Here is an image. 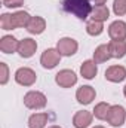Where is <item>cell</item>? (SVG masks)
I'll return each instance as SVG.
<instances>
[{
  "instance_id": "f546056e",
  "label": "cell",
  "mask_w": 126,
  "mask_h": 128,
  "mask_svg": "<svg viewBox=\"0 0 126 128\" xmlns=\"http://www.w3.org/2000/svg\"><path fill=\"white\" fill-rule=\"evenodd\" d=\"M94 128H104V127H101V125H96V127H94Z\"/></svg>"
},
{
  "instance_id": "ac0fdd59",
  "label": "cell",
  "mask_w": 126,
  "mask_h": 128,
  "mask_svg": "<svg viewBox=\"0 0 126 128\" xmlns=\"http://www.w3.org/2000/svg\"><path fill=\"white\" fill-rule=\"evenodd\" d=\"M91 15H92V20L104 22L105 20H108V16H110V10H108V8H107L105 4H95L94 8H92Z\"/></svg>"
},
{
  "instance_id": "2e32d148",
  "label": "cell",
  "mask_w": 126,
  "mask_h": 128,
  "mask_svg": "<svg viewBox=\"0 0 126 128\" xmlns=\"http://www.w3.org/2000/svg\"><path fill=\"white\" fill-rule=\"evenodd\" d=\"M46 28V21L42 16H31L28 26H27V32L31 34H40L45 32Z\"/></svg>"
},
{
  "instance_id": "5b68a950",
  "label": "cell",
  "mask_w": 126,
  "mask_h": 128,
  "mask_svg": "<svg viewBox=\"0 0 126 128\" xmlns=\"http://www.w3.org/2000/svg\"><path fill=\"white\" fill-rule=\"evenodd\" d=\"M61 61V54L58 52V49H54V48H49V49H45L42 57H40V64L45 67V68H54L57 67Z\"/></svg>"
},
{
  "instance_id": "4316f807",
  "label": "cell",
  "mask_w": 126,
  "mask_h": 128,
  "mask_svg": "<svg viewBox=\"0 0 126 128\" xmlns=\"http://www.w3.org/2000/svg\"><path fill=\"white\" fill-rule=\"evenodd\" d=\"M91 2H94L95 4H105L107 0H91Z\"/></svg>"
},
{
  "instance_id": "7c38bea8",
  "label": "cell",
  "mask_w": 126,
  "mask_h": 128,
  "mask_svg": "<svg viewBox=\"0 0 126 128\" xmlns=\"http://www.w3.org/2000/svg\"><path fill=\"white\" fill-rule=\"evenodd\" d=\"M92 124V113L88 110H80L73 118V125L76 128H88Z\"/></svg>"
},
{
  "instance_id": "d4e9b609",
  "label": "cell",
  "mask_w": 126,
  "mask_h": 128,
  "mask_svg": "<svg viewBox=\"0 0 126 128\" xmlns=\"http://www.w3.org/2000/svg\"><path fill=\"white\" fill-rule=\"evenodd\" d=\"M0 70H1V78H0V84H1V85H4V84L7 82V79H9V68H7L6 63H0Z\"/></svg>"
},
{
  "instance_id": "83f0119b",
  "label": "cell",
  "mask_w": 126,
  "mask_h": 128,
  "mask_svg": "<svg viewBox=\"0 0 126 128\" xmlns=\"http://www.w3.org/2000/svg\"><path fill=\"white\" fill-rule=\"evenodd\" d=\"M49 128H61L60 125H52V127H49Z\"/></svg>"
},
{
  "instance_id": "7402d4cb",
  "label": "cell",
  "mask_w": 126,
  "mask_h": 128,
  "mask_svg": "<svg viewBox=\"0 0 126 128\" xmlns=\"http://www.w3.org/2000/svg\"><path fill=\"white\" fill-rule=\"evenodd\" d=\"M86 32L91 36H99L101 33L104 32V26L101 21H95V20H91L88 24H86Z\"/></svg>"
},
{
  "instance_id": "30bf717a",
  "label": "cell",
  "mask_w": 126,
  "mask_h": 128,
  "mask_svg": "<svg viewBox=\"0 0 126 128\" xmlns=\"http://www.w3.org/2000/svg\"><path fill=\"white\" fill-rule=\"evenodd\" d=\"M37 49V42L33 40V39H22L18 45V54L22 57V58H30L34 55Z\"/></svg>"
},
{
  "instance_id": "6da1fadb",
  "label": "cell",
  "mask_w": 126,
  "mask_h": 128,
  "mask_svg": "<svg viewBox=\"0 0 126 128\" xmlns=\"http://www.w3.org/2000/svg\"><path fill=\"white\" fill-rule=\"evenodd\" d=\"M63 8L65 12L73 14L79 20H86L92 12L91 0H64Z\"/></svg>"
},
{
  "instance_id": "d6986e66",
  "label": "cell",
  "mask_w": 126,
  "mask_h": 128,
  "mask_svg": "<svg viewBox=\"0 0 126 128\" xmlns=\"http://www.w3.org/2000/svg\"><path fill=\"white\" fill-rule=\"evenodd\" d=\"M48 113H34L28 118V127L30 128H45L48 124Z\"/></svg>"
},
{
  "instance_id": "5bb4252c",
  "label": "cell",
  "mask_w": 126,
  "mask_h": 128,
  "mask_svg": "<svg viewBox=\"0 0 126 128\" xmlns=\"http://www.w3.org/2000/svg\"><path fill=\"white\" fill-rule=\"evenodd\" d=\"M96 73H98V67H96V63L94 60H86L80 66V74L85 79H94Z\"/></svg>"
},
{
  "instance_id": "e0dca14e",
  "label": "cell",
  "mask_w": 126,
  "mask_h": 128,
  "mask_svg": "<svg viewBox=\"0 0 126 128\" xmlns=\"http://www.w3.org/2000/svg\"><path fill=\"white\" fill-rule=\"evenodd\" d=\"M111 57V52H110V46L108 45H99L94 52V61L96 64H101V63H105L108 61Z\"/></svg>"
},
{
  "instance_id": "603a6c76",
  "label": "cell",
  "mask_w": 126,
  "mask_h": 128,
  "mask_svg": "<svg viewBox=\"0 0 126 128\" xmlns=\"http://www.w3.org/2000/svg\"><path fill=\"white\" fill-rule=\"evenodd\" d=\"M0 27L3 30H13L15 28L12 14H1V16H0Z\"/></svg>"
},
{
  "instance_id": "52a82bcc",
  "label": "cell",
  "mask_w": 126,
  "mask_h": 128,
  "mask_svg": "<svg viewBox=\"0 0 126 128\" xmlns=\"http://www.w3.org/2000/svg\"><path fill=\"white\" fill-rule=\"evenodd\" d=\"M55 82L61 86V88H71L73 85H76L77 82V76L73 70H68V68H64L60 70L55 76Z\"/></svg>"
},
{
  "instance_id": "44dd1931",
  "label": "cell",
  "mask_w": 126,
  "mask_h": 128,
  "mask_svg": "<svg viewBox=\"0 0 126 128\" xmlns=\"http://www.w3.org/2000/svg\"><path fill=\"white\" fill-rule=\"evenodd\" d=\"M110 104L108 103H105V101H101V103H98L96 106H95L94 109V115L96 119H101V121H104V119H107V115H108V110H110Z\"/></svg>"
},
{
  "instance_id": "8fae6325",
  "label": "cell",
  "mask_w": 126,
  "mask_h": 128,
  "mask_svg": "<svg viewBox=\"0 0 126 128\" xmlns=\"http://www.w3.org/2000/svg\"><path fill=\"white\" fill-rule=\"evenodd\" d=\"M95 96H96L95 90L92 86H89V85L80 86V88L77 90V92H76V98H77V101H79L80 104H91L95 100Z\"/></svg>"
},
{
  "instance_id": "cb8c5ba5",
  "label": "cell",
  "mask_w": 126,
  "mask_h": 128,
  "mask_svg": "<svg viewBox=\"0 0 126 128\" xmlns=\"http://www.w3.org/2000/svg\"><path fill=\"white\" fill-rule=\"evenodd\" d=\"M113 10L117 16H122L126 14V0H114L113 3Z\"/></svg>"
},
{
  "instance_id": "f1b7e54d",
  "label": "cell",
  "mask_w": 126,
  "mask_h": 128,
  "mask_svg": "<svg viewBox=\"0 0 126 128\" xmlns=\"http://www.w3.org/2000/svg\"><path fill=\"white\" fill-rule=\"evenodd\" d=\"M123 94H125V97H126V85H125V88H123Z\"/></svg>"
},
{
  "instance_id": "9a60e30c",
  "label": "cell",
  "mask_w": 126,
  "mask_h": 128,
  "mask_svg": "<svg viewBox=\"0 0 126 128\" xmlns=\"http://www.w3.org/2000/svg\"><path fill=\"white\" fill-rule=\"evenodd\" d=\"M110 52L113 58H123L126 55V42L125 40H111L108 43Z\"/></svg>"
},
{
  "instance_id": "ba28073f",
  "label": "cell",
  "mask_w": 126,
  "mask_h": 128,
  "mask_svg": "<svg viewBox=\"0 0 126 128\" xmlns=\"http://www.w3.org/2000/svg\"><path fill=\"white\" fill-rule=\"evenodd\" d=\"M108 36L113 40H125L126 39V22L125 21H114L108 27Z\"/></svg>"
},
{
  "instance_id": "9c48e42d",
  "label": "cell",
  "mask_w": 126,
  "mask_h": 128,
  "mask_svg": "<svg viewBox=\"0 0 126 128\" xmlns=\"http://www.w3.org/2000/svg\"><path fill=\"white\" fill-rule=\"evenodd\" d=\"M126 78V68L123 66H110L105 70V79L114 84H119L122 80H125Z\"/></svg>"
},
{
  "instance_id": "4fadbf2b",
  "label": "cell",
  "mask_w": 126,
  "mask_h": 128,
  "mask_svg": "<svg viewBox=\"0 0 126 128\" xmlns=\"http://www.w3.org/2000/svg\"><path fill=\"white\" fill-rule=\"evenodd\" d=\"M18 45H19V42L13 36L7 34L0 39V51L4 54H13L15 51H18Z\"/></svg>"
},
{
  "instance_id": "3957f363",
  "label": "cell",
  "mask_w": 126,
  "mask_h": 128,
  "mask_svg": "<svg viewBox=\"0 0 126 128\" xmlns=\"http://www.w3.org/2000/svg\"><path fill=\"white\" fill-rule=\"evenodd\" d=\"M46 96L39 92V91H28L24 96V104L28 109H43L46 106Z\"/></svg>"
},
{
  "instance_id": "7a4b0ae2",
  "label": "cell",
  "mask_w": 126,
  "mask_h": 128,
  "mask_svg": "<svg viewBox=\"0 0 126 128\" xmlns=\"http://www.w3.org/2000/svg\"><path fill=\"white\" fill-rule=\"evenodd\" d=\"M125 119H126V110L123 106L114 104V106L110 107L108 115H107V122L111 127H122L125 124Z\"/></svg>"
},
{
  "instance_id": "8992f818",
  "label": "cell",
  "mask_w": 126,
  "mask_h": 128,
  "mask_svg": "<svg viewBox=\"0 0 126 128\" xmlns=\"http://www.w3.org/2000/svg\"><path fill=\"white\" fill-rule=\"evenodd\" d=\"M77 48H79V43H77L74 39H71V37H63V39H60L58 43H57L58 52H60L61 55H64V57H71V55H74V54L77 52Z\"/></svg>"
},
{
  "instance_id": "277c9868",
  "label": "cell",
  "mask_w": 126,
  "mask_h": 128,
  "mask_svg": "<svg viewBox=\"0 0 126 128\" xmlns=\"http://www.w3.org/2000/svg\"><path fill=\"white\" fill-rule=\"evenodd\" d=\"M36 79H37L36 72L31 70L30 67H21L15 72V82L22 86H31L36 82Z\"/></svg>"
},
{
  "instance_id": "484cf974",
  "label": "cell",
  "mask_w": 126,
  "mask_h": 128,
  "mask_svg": "<svg viewBox=\"0 0 126 128\" xmlns=\"http://www.w3.org/2000/svg\"><path fill=\"white\" fill-rule=\"evenodd\" d=\"M3 4L6 6V8H19V6H22L24 4V0H3Z\"/></svg>"
},
{
  "instance_id": "ffe728a7",
  "label": "cell",
  "mask_w": 126,
  "mask_h": 128,
  "mask_svg": "<svg viewBox=\"0 0 126 128\" xmlns=\"http://www.w3.org/2000/svg\"><path fill=\"white\" fill-rule=\"evenodd\" d=\"M12 18H13L15 28H18V27H27L28 22H30V20H31V16L25 10H18V12L12 14Z\"/></svg>"
}]
</instances>
